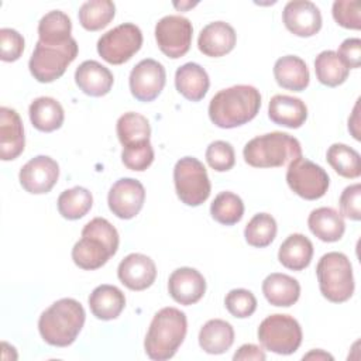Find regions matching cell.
Returning <instances> with one entry per match:
<instances>
[{"label":"cell","instance_id":"1","mask_svg":"<svg viewBox=\"0 0 361 361\" xmlns=\"http://www.w3.org/2000/svg\"><path fill=\"white\" fill-rule=\"evenodd\" d=\"M261 94L250 85L219 90L209 103V117L220 128H235L251 121L259 111Z\"/></svg>","mask_w":361,"mask_h":361},{"label":"cell","instance_id":"2","mask_svg":"<svg viewBox=\"0 0 361 361\" xmlns=\"http://www.w3.org/2000/svg\"><path fill=\"white\" fill-rule=\"evenodd\" d=\"M118 243L116 227L103 217H94L82 228V238L72 248V259L82 269H97L117 252Z\"/></svg>","mask_w":361,"mask_h":361},{"label":"cell","instance_id":"3","mask_svg":"<svg viewBox=\"0 0 361 361\" xmlns=\"http://www.w3.org/2000/svg\"><path fill=\"white\" fill-rule=\"evenodd\" d=\"M85 319L83 306L72 298H63L41 313L38 330L42 340L49 345L68 347L76 340Z\"/></svg>","mask_w":361,"mask_h":361},{"label":"cell","instance_id":"4","mask_svg":"<svg viewBox=\"0 0 361 361\" xmlns=\"http://www.w3.org/2000/svg\"><path fill=\"white\" fill-rule=\"evenodd\" d=\"M188 331L186 314L176 307L158 310L148 327L144 348L147 355L155 361H165L175 355Z\"/></svg>","mask_w":361,"mask_h":361},{"label":"cell","instance_id":"5","mask_svg":"<svg viewBox=\"0 0 361 361\" xmlns=\"http://www.w3.org/2000/svg\"><path fill=\"white\" fill-rule=\"evenodd\" d=\"M243 155L254 168H279L302 157V147L293 135L272 131L250 140L244 145Z\"/></svg>","mask_w":361,"mask_h":361},{"label":"cell","instance_id":"6","mask_svg":"<svg viewBox=\"0 0 361 361\" xmlns=\"http://www.w3.org/2000/svg\"><path fill=\"white\" fill-rule=\"evenodd\" d=\"M316 275L320 292L327 300L343 303L353 296V267L345 254L337 251L324 254L317 262Z\"/></svg>","mask_w":361,"mask_h":361},{"label":"cell","instance_id":"7","mask_svg":"<svg viewBox=\"0 0 361 361\" xmlns=\"http://www.w3.org/2000/svg\"><path fill=\"white\" fill-rule=\"evenodd\" d=\"M76 56L78 42L75 38L55 45L38 41L30 58L28 68L34 79L41 83H49L59 79Z\"/></svg>","mask_w":361,"mask_h":361},{"label":"cell","instance_id":"8","mask_svg":"<svg viewBox=\"0 0 361 361\" xmlns=\"http://www.w3.org/2000/svg\"><path fill=\"white\" fill-rule=\"evenodd\" d=\"M257 334L265 350L281 355L293 354L302 343L300 324L289 314L275 313L265 317Z\"/></svg>","mask_w":361,"mask_h":361},{"label":"cell","instance_id":"9","mask_svg":"<svg viewBox=\"0 0 361 361\" xmlns=\"http://www.w3.org/2000/svg\"><path fill=\"white\" fill-rule=\"evenodd\" d=\"M178 197L186 206H200L210 196V180L204 165L193 157L180 158L173 166Z\"/></svg>","mask_w":361,"mask_h":361},{"label":"cell","instance_id":"10","mask_svg":"<svg viewBox=\"0 0 361 361\" xmlns=\"http://www.w3.org/2000/svg\"><path fill=\"white\" fill-rule=\"evenodd\" d=\"M142 45V32L133 23H123L104 32L97 41L99 55L111 65H121L131 59Z\"/></svg>","mask_w":361,"mask_h":361},{"label":"cell","instance_id":"11","mask_svg":"<svg viewBox=\"0 0 361 361\" xmlns=\"http://www.w3.org/2000/svg\"><path fill=\"white\" fill-rule=\"evenodd\" d=\"M286 183L298 196L306 200H316L326 195L330 178L320 165L299 157L288 166Z\"/></svg>","mask_w":361,"mask_h":361},{"label":"cell","instance_id":"12","mask_svg":"<svg viewBox=\"0 0 361 361\" xmlns=\"http://www.w3.org/2000/svg\"><path fill=\"white\" fill-rule=\"evenodd\" d=\"M192 34V23L182 16H165L155 25L158 48L172 59L183 56L190 49Z\"/></svg>","mask_w":361,"mask_h":361},{"label":"cell","instance_id":"13","mask_svg":"<svg viewBox=\"0 0 361 361\" xmlns=\"http://www.w3.org/2000/svg\"><path fill=\"white\" fill-rule=\"evenodd\" d=\"M166 82V72L162 63L147 58L140 61L130 73L128 85L131 94L140 102H152L159 96Z\"/></svg>","mask_w":361,"mask_h":361},{"label":"cell","instance_id":"14","mask_svg":"<svg viewBox=\"0 0 361 361\" xmlns=\"http://www.w3.org/2000/svg\"><path fill=\"white\" fill-rule=\"evenodd\" d=\"M145 189L142 183L133 178H121L113 183L107 195L109 209L118 219L130 220L135 217L144 206Z\"/></svg>","mask_w":361,"mask_h":361},{"label":"cell","instance_id":"15","mask_svg":"<svg viewBox=\"0 0 361 361\" xmlns=\"http://www.w3.org/2000/svg\"><path fill=\"white\" fill-rule=\"evenodd\" d=\"M59 178V165L48 155L31 158L20 169L18 179L21 186L32 195L48 193Z\"/></svg>","mask_w":361,"mask_h":361},{"label":"cell","instance_id":"16","mask_svg":"<svg viewBox=\"0 0 361 361\" xmlns=\"http://www.w3.org/2000/svg\"><path fill=\"white\" fill-rule=\"evenodd\" d=\"M285 27L298 37H312L322 28V14L309 0H292L282 11Z\"/></svg>","mask_w":361,"mask_h":361},{"label":"cell","instance_id":"17","mask_svg":"<svg viewBox=\"0 0 361 361\" xmlns=\"http://www.w3.org/2000/svg\"><path fill=\"white\" fill-rule=\"evenodd\" d=\"M117 276L128 289L144 290L155 282L157 267L149 257L140 252H133L118 264Z\"/></svg>","mask_w":361,"mask_h":361},{"label":"cell","instance_id":"18","mask_svg":"<svg viewBox=\"0 0 361 361\" xmlns=\"http://www.w3.org/2000/svg\"><path fill=\"white\" fill-rule=\"evenodd\" d=\"M168 290L175 302L189 306L203 298L206 292V281L197 269L182 267L169 275Z\"/></svg>","mask_w":361,"mask_h":361},{"label":"cell","instance_id":"19","mask_svg":"<svg viewBox=\"0 0 361 361\" xmlns=\"http://www.w3.org/2000/svg\"><path fill=\"white\" fill-rule=\"evenodd\" d=\"M25 145L23 121L18 113L10 107H0V158L16 159Z\"/></svg>","mask_w":361,"mask_h":361},{"label":"cell","instance_id":"20","mask_svg":"<svg viewBox=\"0 0 361 361\" xmlns=\"http://www.w3.org/2000/svg\"><path fill=\"white\" fill-rule=\"evenodd\" d=\"M237 42L234 28L224 21H214L204 25L197 37L199 51L210 58H219L233 51Z\"/></svg>","mask_w":361,"mask_h":361},{"label":"cell","instance_id":"21","mask_svg":"<svg viewBox=\"0 0 361 361\" xmlns=\"http://www.w3.org/2000/svg\"><path fill=\"white\" fill-rule=\"evenodd\" d=\"M78 87L87 96L102 97L111 90L114 78L109 68L97 61L82 62L75 72Z\"/></svg>","mask_w":361,"mask_h":361},{"label":"cell","instance_id":"22","mask_svg":"<svg viewBox=\"0 0 361 361\" xmlns=\"http://www.w3.org/2000/svg\"><path fill=\"white\" fill-rule=\"evenodd\" d=\"M268 117L275 124L299 128L307 118V107L305 102L288 94H275L268 104Z\"/></svg>","mask_w":361,"mask_h":361},{"label":"cell","instance_id":"23","mask_svg":"<svg viewBox=\"0 0 361 361\" xmlns=\"http://www.w3.org/2000/svg\"><path fill=\"white\" fill-rule=\"evenodd\" d=\"M176 90L190 102L202 100L210 86L207 72L195 62H188L179 66L175 72Z\"/></svg>","mask_w":361,"mask_h":361},{"label":"cell","instance_id":"24","mask_svg":"<svg viewBox=\"0 0 361 361\" xmlns=\"http://www.w3.org/2000/svg\"><path fill=\"white\" fill-rule=\"evenodd\" d=\"M274 76L281 87L293 92L305 90L310 80L305 61L296 55H285L276 59L274 65Z\"/></svg>","mask_w":361,"mask_h":361},{"label":"cell","instance_id":"25","mask_svg":"<svg viewBox=\"0 0 361 361\" xmlns=\"http://www.w3.org/2000/svg\"><path fill=\"white\" fill-rule=\"evenodd\" d=\"M87 302L94 317L100 320H113L123 312L126 296L117 286L104 283L93 289Z\"/></svg>","mask_w":361,"mask_h":361},{"label":"cell","instance_id":"26","mask_svg":"<svg viewBox=\"0 0 361 361\" xmlns=\"http://www.w3.org/2000/svg\"><path fill=\"white\" fill-rule=\"evenodd\" d=\"M262 293L271 305L289 307L298 302L300 296V285L295 278L286 274L274 272L264 279Z\"/></svg>","mask_w":361,"mask_h":361},{"label":"cell","instance_id":"27","mask_svg":"<svg viewBox=\"0 0 361 361\" xmlns=\"http://www.w3.org/2000/svg\"><path fill=\"white\" fill-rule=\"evenodd\" d=\"M307 226L312 234L324 243L338 241L345 231L341 213L333 207H317L312 210L307 217Z\"/></svg>","mask_w":361,"mask_h":361},{"label":"cell","instance_id":"28","mask_svg":"<svg viewBox=\"0 0 361 361\" xmlns=\"http://www.w3.org/2000/svg\"><path fill=\"white\" fill-rule=\"evenodd\" d=\"M312 257L313 244L306 235L300 233H293L288 235L278 251L279 262L285 268L292 271H302L309 267Z\"/></svg>","mask_w":361,"mask_h":361},{"label":"cell","instance_id":"29","mask_svg":"<svg viewBox=\"0 0 361 361\" xmlns=\"http://www.w3.org/2000/svg\"><path fill=\"white\" fill-rule=\"evenodd\" d=\"M234 343L233 326L221 319H212L199 331V345L207 354H223Z\"/></svg>","mask_w":361,"mask_h":361},{"label":"cell","instance_id":"30","mask_svg":"<svg viewBox=\"0 0 361 361\" xmlns=\"http://www.w3.org/2000/svg\"><path fill=\"white\" fill-rule=\"evenodd\" d=\"M31 124L44 133L58 130L63 124L65 113L58 100L54 97L42 96L31 102L28 109Z\"/></svg>","mask_w":361,"mask_h":361},{"label":"cell","instance_id":"31","mask_svg":"<svg viewBox=\"0 0 361 361\" xmlns=\"http://www.w3.org/2000/svg\"><path fill=\"white\" fill-rule=\"evenodd\" d=\"M118 141L123 147L138 145L148 142L151 137V127L147 117L140 113L128 111L118 117L116 124Z\"/></svg>","mask_w":361,"mask_h":361},{"label":"cell","instance_id":"32","mask_svg":"<svg viewBox=\"0 0 361 361\" xmlns=\"http://www.w3.org/2000/svg\"><path fill=\"white\" fill-rule=\"evenodd\" d=\"M71 31L72 23L68 14L61 10H52L38 23V41L51 45L63 44L72 38Z\"/></svg>","mask_w":361,"mask_h":361},{"label":"cell","instance_id":"33","mask_svg":"<svg viewBox=\"0 0 361 361\" xmlns=\"http://www.w3.org/2000/svg\"><path fill=\"white\" fill-rule=\"evenodd\" d=\"M314 72L317 80L324 86H338L348 78L350 69L341 62L337 52L327 49L322 51L314 59Z\"/></svg>","mask_w":361,"mask_h":361},{"label":"cell","instance_id":"34","mask_svg":"<svg viewBox=\"0 0 361 361\" xmlns=\"http://www.w3.org/2000/svg\"><path fill=\"white\" fill-rule=\"evenodd\" d=\"M326 159L330 166L343 178L354 179L361 175V161L360 154L341 142H336L329 147Z\"/></svg>","mask_w":361,"mask_h":361},{"label":"cell","instance_id":"35","mask_svg":"<svg viewBox=\"0 0 361 361\" xmlns=\"http://www.w3.org/2000/svg\"><path fill=\"white\" fill-rule=\"evenodd\" d=\"M116 6L110 0H89L79 8L80 25L87 31H99L114 18Z\"/></svg>","mask_w":361,"mask_h":361},{"label":"cell","instance_id":"36","mask_svg":"<svg viewBox=\"0 0 361 361\" xmlns=\"http://www.w3.org/2000/svg\"><path fill=\"white\" fill-rule=\"evenodd\" d=\"M93 204L92 193L83 186H75L63 190L58 197V212L68 220L83 217Z\"/></svg>","mask_w":361,"mask_h":361},{"label":"cell","instance_id":"37","mask_svg":"<svg viewBox=\"0 0 361 361\" xmlns=\"http://www.w3.org/2000/svg\"><path fill=\"white\" fill-rule=\"evenodd\" d=\"M212 217L224 226H233L243 219L244 203L241 197L233 192H220L210 204Z\"/></svg>","mask_w":361,"mask_h":361},{"label":"cell","instance_id":"38","mask_svg":"<svg viewBox=\"0 0 361 361\" xmlns=\"http://www.w3.org/2000/svg\"><path fill=\"white\" fill-rule=\"evenodd\" d=\"M276 221L268 213H257L245 226L244 237L245 241L257 248L269 245L276 235Z\"/></svg>","mask_w":361,"mask_h":361},{"label":"cell","instance_id":"39","mask_svg":"<svg viewBox=\"0 0 361 361\" xmlns=\"http://www.w3.org/2000/svg\"><path fill=\"white\" fill-rule=\"evenodd\" d=\"M224 305L231 316L238 319H245L255 312L257 299L251 290L240 288V289H233L226 295Z\"/></svg>","mask_w":361,"mask_h":361},{"label":"cell","instance_id":"40","mask_svg":"<svg viewBox=\"0 0 361 361\" xmlns=\"http://www.w3.org/2000/svg\"><path fill=\"white\" fill-rule=\"evenodd\" d=\"M206 161L209 166L217 172L230 171L235 164L234 148L227 141H213L206 149Z\"/></svg>","mask_w":361,"mask_h":361},{"label":"cell","instance_id":"41","mask_svg":"<svg viewBox=\"0 0 361 361\" xmlns=\"http://www.w3.org/2000/svg\"><path fill=\"white\" fill-rule=\"evenodd\" d=\"M121 161L124 166L131 171H145L154 161V149L151 142H142L138 145L123 147Z\"/></svg>","mask_w":361,"mask_h":361},{"label":"cell","instance_id":"42","mask_svg":"<svg viewBox=\"0 0 361 361\" xmlns=\"http://www.w3.org/2000/svg\"><path fill=\"white\" fill-rule=\"evenodd\" d=\"M333 18L336 23L348 30H360V3L357 0H336L333 3Z\"/></svg>","mask_w":361,"mask_h":361},{"label":"cell","instance_id":"43","mask_svg":"<svg viewBox=\"0 0 361 361\" xmlns=\"http://www.w3.org/2000/svg\"><path fill=\"white\" fill-rule=\"evenodd\" d=\"M24 51L23 35L13 28L0 30V58L4 62L17 61Z\"/></svg>","mask_w":361,"mask_h":361},{"label":"cell","instance_id":"44","mask_svg":"<svg viewBox=\"0 0 361 361\" xmlns=\"http://www.w3.org/2000/svg\"><path fill=\"white\" fill-rule=\"evenodd\" d=\"M341 214L350 220L361 219V185L354 183L347 186L340 196Z\"/></svg>","mask_w":361,"mask_h":361},{"label":"cell","instance_id":"45","mask_svg":"<svg viewBox=\"0 0 361 361\" xmlns=\"http://www.w3.org/2000/svg\"><path fill=\"white\" fill-rule=\"evenodd\" d=\"M337 55L348 69L360 68V65H361V39L360 38L344 39L337 51Z\"/></svg>","mask_w":361,"mask_h":361},{"label":"cell","instance_id":"46","mask_svg":"<svg viewBox=\"0 0 361 361\" xmlns=\"http://www.w3.org/2000/svg\"><path fill=\"white\" fill-rule=\"evenodd\" d=\"M267 358L265 353L255 344H244L241 345L237 353L233 355L234 361L240 360H257V361H264Z\"/></svg>","mask_w":361,"mask_h":361},{"label":"cell","instance_id":"47","mask_svg":"<svg viewBox=\"0 0 361 361\" xmlns=\"http://www.w3.org/2000/svg\"><path fill=\"white\" fill-rule=\"evenodd\" d=\"M358 102L360 100H357V103H355V106H354V111H353V117H350L348 118V130L351 131V134H353V137L355 138V140H360V131H358Z\"/></svg>","mask_w":361,"mask_h":361},{"label":"cell","instance_id":"48","mask_svg":"<svg viewBox=\"0 0 361 361\" xmlns=\"http://www.w3.org/2000/svg\"><path fill=\"white\" fill-rule=\"evenodd\" d=\"M310 358H316V360H333V357L322 350H316V351H310L309 354L303 355V360H310Z\"/></svg>","mask_w":361,"mask_h":361},{"label":"cell","instance_id":"49","mask_svg":"<svg viewBox=\"0 0 361 361\" xmlns=\"http://www.w3.org/2000/svg\"><path fill=\"white\" fill-rule=\"evenodd\" d=\"M196 3H188V4H178V3H175V7H180V8H185V7H193Z\"/></svg>","mask_w":361,"mask_h":361}]
</instances>
